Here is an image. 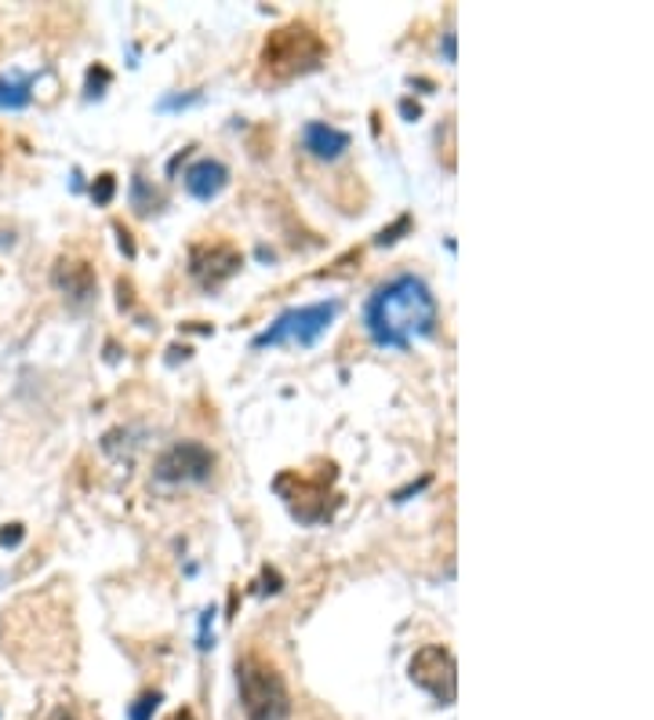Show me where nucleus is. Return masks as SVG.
Listing matches in <instances>:
<instances>
[{
  "mask_svg": "<svg viewBox=\"0 0 654 720\" xmlns=\"http://www.w3.org/2000/svg\"><path fill=\"white\" fill-rule=\"evenodd\" d=\"M160 691H142V696L128 706V720H153V713L160 710Z\"/></svg>",
  "mask_w": 654,
  "mask_h": 720,
  "instance_id": "nucleus-12",
  "label": "nucleus"
},
{
  "mask_svg": "<svg viewBox=\"0 0 654 720\" xmlns=\"http://www.w3.org/2000/svg\"><path fill=\"white\" fill-rule=\"evenodd\" d=\"M33 102L30 80H8L0 77V110H26Z\"/></svg>",
  "mask_w": 654,
  "mask_h": 720,
  "instance_id": "nucleus-11",
  "label": "nucleus"
},
{
  "mask_svg": "<svg viewBox=\"0 0 654 720\" xmlns=\"http://www.w3.org/2000/svg\"><path fill=\"white\" fill-rule=\"evenodd\" d=\"M105 84H110V70H102V66H95V70L88 73V96L99 99Z\"/></svg>",
  "mask_w": 654,
  "mask_h": 720,
  "instance_id": "nucleus-15",
  "label": "nucleus"
},
{
  "mask_svg": "<svg viewBox=\"0 0 654 720\" xmlns=\"http://www.w3.org/2000/svg\"><path fill=\"white\" fill-rule=\"evenodd\" d=\"M22 524H8V528H0V546H19L22 542Z\"/></svg>",
  "mask_w": 654,
  "mask_h": 720,
  "instance_id": "nucleus-16",
  "label": "nucleus"
},
{
  "mask_svg": "<svg viewBox=\"0 0 654 720\" xmlns=\"http://www.w3.org/2000/svg\"><path fill=\"white\" fill-rule=\"evenodd\" d=\"M339 310H342V306L335 299L299 306V310H284L251 346H255V350H265V346H288L291 342V346L310 350V346H316L320 339L328 336V328L335 324Z\"/></svg>",
  "mask_w": 654,
  "mask_h": 720,
  "instance_id": "nucleus-4",
  "label": "nucleus"
},
{
  "mask_svg": "<svg viewBox=\"0 0 654 720\" xmlns=\"http://www.w3.org/2000/svg\"><path fill=\"white\" fill-rule=\"evenodd\" d=\"M193 102H200V96H175V99L160 102V110H179V106H193Z\"/></svg>",
  "mask_w": 654,
  "mask_h": 720,
  "instance_id": "nucleus-17",
  "label": "nucleus"
},
{
  "mask_svg": "<svg viewBox=\"0 0 654 720\" xmlns=\"http://www.w3.org/2000/svg\"><path fill=\"white\" fill-rule=\"evenodd\" d=\"M237 691L240 710L248 720H288L291 717V691L270 662L255 656L237 662Z\"/></svg>",
  "mask_w": 654,
  "mask_h": 720,
  "instance_id": "nucleus-3",
  "label": "nucleus"
},
{
  "mask_svg": "<svg viewBox=\"0 0 654 720\" xmlns=\"http://www.w3.org/2000/svg\"><path fill=\"white\" fill-rule=\"evenodd\" d=\"M51 284L59 291H66L73 302H88L95 296V270H91L88 262H73V259H62L56 270H51Z\"/></svg>",
  "mask_w": 654,
  "mask_h": 720,
  "instance_id": "nucleus-10",
  "label": "nucleus"
},
{
  "mask_svg": "<svg viewBox=\"0 0 654 720\" xmlns=\"http://www.w3.org/2000/svg\"><path fill=\"white\" fill-rule=\"evenodd\" d=\"M117 233H120V248H124V251H128V256H135V244H131V237H128V230H120V226H117Z\"/></svg>",
  "mask_w": 654,
  "mask_h": 720,
  "instance_id": "nucleus-20",
  "label": "nucleus"
},
{
  "mask_svg": "<svg viewBox=\"0 0 654 720\" xmlns=\"http://www.w3.org/2000/svg\"><path fill=\"white\" fill-rule=\"evenodd\" d=\"M48 720H77V717H73L70 710H56V713H51Z\"/></svg>",
  "mask_w": 654,
  "mask_h": 720,
  "instance_id": "nucleus-21",
  "label": "nucleus"
},
{
  "mask_svg": "<svg viewBox=\"0 0 654 720\" xmlns=\"http://www.w3.org/2000/svg\"><path fill=\"white\" fill-rule=\"evenodd\" d=\"M408 230H411V219H408V216H400L396 226H390V230H382V233L375 237V244H382V248H385V244H396L400 233H408Z\"/></svg>",
  "mask_w": 654,
  "mask_h": 720,
  "instance_id": "nucleus-14",
  "label": "nucleus"
},
{
  "mask_svg": "<svg viewBox=\"0 0 654 720\" xmlns=\"http://www.w3.org/2000/svg\"><path fill=\"white\" fill-rule=\"evenodd\" d=\"M411 680L444 706H455L459 699V666L444 644H425L415 651V659H411Z\"/></svg>",
  "mask_w": 654,
  "mask_h": 720,
  "instance_id": "nucleus-5",
  "label": "nucleus"
},
{
  "mask_svg": "<svg viewBox=\"0 0 654 720\" xmlns=\"http://www.w3.org/2000/svg\"><path fill=\"white\" fill-rule=\"evenodd\" d=\"M179 720H193V710H182V713H179Z\"/></svg>",
  "mask_w": 654,
  "mask_h": 720,
  "instance_id": "nucleus-22",
  "label": "nucleus"
},
{
  "mask_svg": "<svg viewBox=\"0 0 654 720\" xmlns=\"http://www.w3.org/2000/svg\"><path fill=\"white\" fill-rule=\"evenodd\" d=\"M328 59V44L320 40V33L305 22H288L276 33L265 37L262 56H259V77L270 84H284L320 70V62Z\"/></svg>",
  "mask_w": 654,
  "mask_h": 720,
  "instance_id": "nucleus-2",
  "label": "nucleus"
},
{
  "mask_svg": "<svg viewBox=\"0 0 654 720\" xmlns=\"http://www.w3.org/2000/svg\"><path fill=\"white\" fill-rule=\"evenodd\" d=\"M400 113H404L408 120H415V117H419L422 110H419V106H415V102H411V99H404V102H400Z\"/></svg>",
  "mask_w": 654,
  "mask_h": 720,
  "instance_id": "nucleus-18",
  "label": "nucleus"
},
{
  "mask_svg": "<svg viewBox=\"0 0 654 720\" xmlns=\"http://www.w3.org/2000/svg\"><path fill=\"white\" fill-rule=\"evenodd\" d=\"M225 186H230V168H225L222 160L204 157L185 171V190H190V197H197V200H215Z\"/></svg>",
  "mask_w": 654,
  "mask_h": 720,
  "instance_id": "nucleus-8",
  "label": "nucleus"
},
{
  "mask_svg": "<svg viewBox=\"0 0 654 720\" xmlns=\"http://www.w3.org/2000/svg\"><path fill=\"white\" fill-rule=\"evenodd\" d=\"M444 56H447V62H455V33L444 37Z\"/></svg>",
  "mask_w": 654,
  "mask_h": 720,
  "instance_id": "nucleus-19",
  "label": "nucleus"
},
{
  "mask_svg": "<svg viewBox=\"0 0 654 720\" xmlns=\"http://www.w3.org/2000/svg\"><path fill=\"white\" fill-rule=\"evenodd\" d=\"M302 146H305V153L316 160H339L350 150V136H345L342 128L324 124V120H310V124L302 128Z\"/></svg>",
  "mask_w": 654,
  "mask_h": 720,
  "instance_id": "nucleus-9",
  "label": "nucleus"
},
{
  "mask_svg": "<svg viewBox=\"0 0 654 720\" xmlns=\"http://www.w3.org/2000/svg\"><path fill=\"white\" fill-rule=\"evenodd\" d=\"M240 266H244L240 251L233 244H222V240H215V244H193L190 248V277L208 291L222 288L225 280L240 270Z\"/></svg>",
  "mask_w": 654,
  "mask_h": 720,
  "instance_id": "nucleus-7",
  "label": "nucleus"
},
{
  "mask_svg": "<svg viewBox=\"0 0 654 720\" xmlns=\"http://www.w3.org/2000/svg\"><path fill=\"white\" fill-rule=\"evenodd\" d=\"M113 193H117V179L113 176H99V182L91 186V200H95V204H110Z\"/></svg>",
  "mask_w": 654,
  "mask_h": 720,
  "instance_id": "nucleus-13",
  "label": "nucleus"
},
{
  "mask_svg": "<svg viewBox=\"0 0 654 720\" xmlns=\"http://www.w3.org/2000/svg\"><path fill=\"white\" fill-rule=\"evenodd\" d=\"M440 324V306L422 277L400 273L385 280L364 302V328L382 350H408L415 339H430Z\"/></svg>",
  "mask_w": 654,
  "mask_h": 720,
  "instance_id": "nucleus-1",
  "label": "nucleus"
},
{
  "mask_svg": "<svg viewBox=\"0 0 654 720\" xmlns=\"http://www.w3.org/2000/svg\"><path fill=\"white\" fill-rule=\"evenodd\" d=\"M211 470H215V451L197 444V440H182L157 459L153 477L160 484H204Z\"/></svg>",
  "mask_w": 654,
  "mask_h": 720,
  "instance_id": "nucleus-6",
  "label": "nucleus"
}]
</instances>
